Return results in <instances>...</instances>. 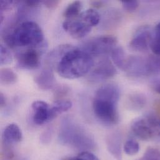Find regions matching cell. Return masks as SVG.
I'll return each mask as SVG.
<instances>
[{
    "label": "cell",
    "instance_id": "cell-13",
    "mask_svg": "<svg viewBox=\"0 0 160 160\" xmlns=\"http://www.w3.org/2000/svg\"><path fill=\"white\" fill-rule=\"evenodd\" d=\"M34 80L38 86L44 90H50L56 85V79L53 69L48 67H45Z\"/></svg>",
    "mask_w": 160,
    "mask_h": 160
},
{
    "label": "cell",
    "instance_id": "cell-16",
    "mask_svg": "<svg viewBox=\"0 0 160 160\" xmlns=\"http://www.w3.org/2000/svg\"><path fill=\"white\" fill-rule=\"evenodd\" d=\"M107 147L110 153L117 160H122L121 141L118 135H112L107 139Z\"/></svg>",
    "mask_w": 160,
    "mask_h": 160
},
{
    "label": "cell",
    "instance_id": "cell-31",
    "mask_svg": "<svg viewBox=\"0 0 160 160\" xmlns=\"http://www.w3.org/2000/svg\"><path fill=\"white\" fill-rule=\"evenodd\" d=\"M153 38L160 41V22L157 24V26L155 28Z\"/></svg>",
    "mask_w": 160,
    "mask_h": 160
},
{
    "label": "cell",
    "instance_id": "cell-18",
    "mask_svg": "<svg viewBox=\"0 0 160 160\" xmlns=\"http://www.w3.org/2000/svg\"><path fill=\"white\" fill-rule=\"evenodd\" d=\"M147 63L148 76L160 74V56L154 55L147 58Z\"/></svg>",
    "mask_w": 160,
    "mask_h": 160
},
{
    "label": "cell",
    "instance_id": "cell-19",
    "mask_svg": "<svg viewBox=\"0 0 160 160\" xmlns=\"http://www.w3.org/2000/svg\"><path fill=\"white\" fill-rule=\"evenodd\" d=\"M82 3L79 1H74L66 8L64 12V16L66 19L74 18L80 14Z\"/></svg>",
    "mask_w": 160,
    "mask_h": 160
},
{
    "label": "cell",
    "instance_id": "cell-2",
    "mask_svg": "<svg viewBox=\"0 0 160 160\" xmlns=\"http://www.w3.org/2000/svg\"><path fill=\"white\" fill-rule=\"evenodd\" d=\"M95 64L93 58L83 49L74 48L63 57L56 70L61 77L75 79L87 74Z\"/></svg>",
    "mask_w": 160,
    "mask_h": 160
},
{
    "label": "cell",
    "instance_id": "cell-23",
    "mask_svg": "<svg viewBox=\"0 0 160 160\" xmlns=\"http://www.w3.org/2000/svg\"><path fill=\"white\" fill-rule=\"evenodd\" d=\"M138 160H160V151L155 148H149Z\"/></svg>",
    "mask_w": 160,
    "mask_h": 160
},
{
    "label": "cell",
    "instance_id": "cell-1",
    "mask_svg": "<svg viewBox=\"0 0 160 160\" xmlns=\"http://www.w3.org/2000/svg\"><path fill=\"white\" fill-rule=\"evenodd\" d=\"M120 89L115 83H107L100 87L93 100V110L95 117L107 125H116L119 121L118 103Z\"/></svg>",
    "mask_w": 160,
    "mask_h": 160
},
{
    "label": "cell",
    "instance_id": "cell-5",
    "mask_svg": "<svg viewBox=\"0 0 160 160\" xmlns=\"http://www.w3.org/2000/svg\"><path fill=\"white\" fill-rule=\"evenodd\" d=\"M60 137L65 143L80 149H91L94 146V142L89 135L69 121H66L62 125Z\"/></svg>",
    "mask_w": 160,
    "mask_h": 160
},
{
    "label": "cell",
    "instance_id": "cell-33",
    "mask_svg": "<svg viewBox=\"0 0 160 160\" xmlns=\"http://www.w3.org/2000/svg\"><path fill=\"white\" fill-rule=\"evenodd\" d=\"M153 89L157 93L160 94V82H157L155 84H154Z\"/></svg>",
    "mask_w": 160,
    "mask_h": 160
},
{
    "label": "cell",
    "instance_id": "cell-25",
    "mask_svg": "<svg viewBox=\"0 0 160 160\" xmlns=\"http://www.w3.org/2000/svg\"><path fill=\"white\" fill-rule=\"evenodd\" d=\"M74 160H99L98 158L92 153L84 151L79 153L78 157H76Z\"/></svg>",
    "mask_w": 160,
    "mask_h": 160
},
{
    "label": "cell",
    "instance_id": "cell-12",
    "mask_svg": "<svg viewBox=\"0 0 160 160\" xmlns=\"http://www.w3.org/2000/svg\"><path fill=\"white\" fill-rule=\"evenodd\" d=\"M75 47L69 44H63L58 46L52 49L46 57L45 64L46 67L51 69H56L58 64L63 58V57L69 51Z\"/></svg>",
    "mask_w": 160,
    "mask_h": 160
},
{
    "label": "cell",
    "instance_id": "cell-8",
    "mask_svg": "<svg viewBox=\"0 0 160 160\" xmlns=\"http://www.w3.org/2000/svg\"><path fill=\"white\" fill-rule=\"evenodd\" d=\"M89 78L93 82L108 79L117 74V70L111 61L107 57H103L98 63L93 66Z\"/></svg>",
    "mask_w": 160,
    "mask_h": 160
},
{
    "label": "cell",
    "instance_id": "cell-28",
    "mask_svg": "<svg viewBox=\"0 0 160 160\" xmlns=\"http://www.w3.org/2000/svg\"><path fill=\"white\" fill-rule=\"evenodd\" d=\"M44 5L49 9H55L59 4L60 3V1L58 0H52V1H44L43 2Z\"/></svg>",
    "mask_w": 160,
    "mask_h": 160
},
{
    "label": "cell",
    "instance_id": "cell-6",
    "mask_svg": "<svg viewBox=\"0 0 160 160\" xmlns=\"http://www.w3.org/2000/svg\"><path fill=\"white\" fill-rule=\"evenodd\" d=\"M131 128L137 137L143 140H149L156 135L160 137V120L152 114L135 119Z\"/></svg>",
    "mask_w": 160,
    "mask_h": 160
},
{
    "label": "cell",
    "instance_id": "cell-24",
    "mask_svg": "<svg viewBox=\"0 0 160 160\" xmlns=\"http://www.w3.org/2000/svg\"><path fill=\"white\" fill-rule=\"evenodd\" d=\"M122 4L124 9L128 12L135 11L139 6L138 1H122Z\"/></svg>",
    "mask_w": 160,
    "mask_h": 160
},
{
    "label": "cell",
    "instance_id": "cell-15",
    "mask_svg": "<svg viewBox=\"0 0 160 160\" xmlns=\"http://www.w3.org/2000/svg\"><path fill=\"white\" fill-rule=\"evenodd\" d=\"M72 103L68 100H58L50 107V120L55 119L60 114L71 108Z\"/></svg>",
    "mask_w": 160,
    "mask_h": 160
},
{
    "label": "cell",
    "instance_id": "cell-35",
    "mask_svg": "<svg viewBox=\"0 0 160 160\" xmlns=\"http://www.w3.org/2000/svg\"><path fill=\"white\" fill-rule=\"evenodd\" d=\"M64 160H74V158H66Z\"/></svg>",
    "mask_w": 160,
    "mask_h": 160
},
{
    "label": "cell",
    "instance_id": "cell-29",
    "mask_svg": "<svg viewBox=\"0 0 160 160\" xmlns=\"http://www.w3.org/2000/svg\"><path fill=\"white\" fill-rule=\"evenodd\" d=\"M155 115L160 120V99L157 100L154 103Z\"/></svg>",
    "mask_w": 160,
    "mask_h": 160
},
{
    "label": "cell",
    "instance_id": "cell-9",
    "mask_svg": "<svg viewBox=\"0 0 160 160\" xmlns=\"http://www.w3.org/2000/svg\"><path fill=\"white\" fill-rule=\"evenodd\" d=\"M36 48H29L17 54L16 58L19 68L34 69L39 66L41 63V52Z\"/></svg>",
    "mask_w": 160,
    "mask_h": 160
},
{
    "label": "cell",
    "instance_id": "cell-7",
    "mask_svg": "<svg viewBox=\"0 0 160 160\" xmlns=\"http://www.w3.org/2000/svg\"><path fill=\"white\" fill-rule=\"evenodd\" d=\"M117 39L111 36H103L92 38L87 41L83 48L93 58L103 57L112 51L117 47Z\"/></svg>",
    "mask_w": 160,
    "mask_h": 160
},
{
    "label": "cell",
    "instance_id": "cell-11",
    "mask_svg": "<svg viewBox=\"0 0 160 160\" xmlns=\"http://www.w3.org/2000/svg\"><path fill=\"white\" fill-rule=\"evenodd\" d=\"M33 121L37 125H42L50 122V107L46 102L42 100L35 101L32 103Z\"/></svg>",
    "mask_w": 160,
    "mask_h": 160
},
{
    "label": "cell",
    "instance_id": "cell-26",
    "mask_svg": "<svg viewBox=\"0 0 160 160\" xmlns=\"http://www.w3.org/2000/svg\"><path fill=\"white\" fill-rule=\"evenodd\" d=\"M69 89L66 86H59L55 90V97L57 98H61L63 96L68 94Z\"/></svg>",
    "mask_w": 160,
    "mask_h": 160
},
{
    "label": "cell",
    "instance_id": "cell-10",
    "mask_svg": "<svg viewBox=\"0 0 160 160\" xmlns=\"http://www.w3.org/2000/svg\"><path fill=\"white\" fill-rule=\"evenodd\" d=\"M153 34L147 27L140 28L130 42V48L137 52H146L150 48Z\"/></svg>",
    "mask_w": 160,
    "mask_h": 160
},
{
    "label": "cell",
    "instance_id": "cell-34",
    "mask_svg": "<svg viewBox=\"0 0 160 160\" xmlns=\"http://www.w3.org/2000/svg\"><path fill=\"white\" fill-rule=\"evenodd\" d=\"M92 5L94 7H100L103 4V2L102 1H93L92 3Z\"/></svg>",
    "mask_w": 160,
    "mask_h": 160
},
{
    "label": "cell",
    "instance_id": "cell-21",
    "mask_svg": "<svg viewBox=\"0 0 160 160\" xmlns=\"http://www.w3.org/2000/svg\"><path fill=\"white\" fill-rule=\"evenodd\" d=\"M123 149L127 155L133 156L138 153L140 145L135 140L129 139L125 143Z\"/></svg>",
    "mask_w": 160,
    "mask_h": 160
},
{
    "label": "cell",
    "instance_id": "cell-20",
    "mask_svg": "<svg viewBox=\"0 0 160 160\" xmlns=\"http://www.w3.org/2000/svg\"><path fill=\"white\" fill-rule=\"evenodd\" d=\"M1 82L4 85H11L16 82L18 78L16 74L10 69L2 68L0 72Z\"/></svg>",
    "mask_w": 160,
    "mask_h": 160
},
{
    "label": "cell",
    "instance_id": "cell-17",
    "mask_svg": "<svg viewBox=\"0 0 160 160\" xmlns=\"http://www.w3.org/2000/svg\"><path fill=\"white\" fill-rule=\"evenodd\" d=\"M111 56L114 64L120 69L124 70L127 58L121 47H116L111 52Z\"/></svg>",
    "mask_w": 160,
    "mask_h": 160
},
{
    "label": "cell",
    "instance_id": "cell-32",
    "mask_svg": "<svg viewBox=\"0 0 160 160\" xmlns=\"http://www.w3.org/2000/svg\"><path fill=\"white\" fill-rule=\"evenodd\" d=\"M6 104V99L4 95L2 93H0V106L1 108L5 107Z\"/></svg>",
    "mask_w": 160,
    "mask_h": 160
},
{
    "label": "cell",
    "instance_id": "cell-27",
    "mask_svg": "<svg viewBox=\"0 0 160 160\" xmlns=\"http://www.w3.org/2000/svg\"><path fill=\"white\" fill-rule=\"evenodd\" d=\"M12 4H13V1H1L0 8H1V12L10 9L12 7Z\"/></svg>",
    "mask_w": 160,
    "mask_h": 160
},
{
    "label": "cell",
    "instance_id": "cell-4",
    "mask_svg": "<svg viewBox=\"0 0 160 160\" xmlns=\"http://www.w3.org/2000/svg\"><path fill=\"white\" fill-rule=\"evenodd\" d=\"M100 14L93 8L88 9L72 19H66L62 27L65 31L75 39H81L91 31L93 27L100 21Z\"/></svg>",
    "mask_w": 160,
    "mask_h": 160
},
{
    "label": "cell",
    "instance_id": "cell-30",
    "mask_svg": "<svg viewBox=\"0 0 160 160\" xmlns=\"http://www.w3.org/2000/svg\"><path fill=\"white\" fill-rule=\"evenodd\" d=\"M24 2L25 5H26L27 6L32 8V7H36V6H38L41 3V1L32 0V1H25Z\"/></svg>",
    "mask_w": 160,
    "mask_h": 160
},
{
    "label": "cell",
    "instance_id": "cell-14",
    "mask_svg": "<svg viewBox=\"0 0 160 160\" xmlns=\"http://www.w3.org/2000/svg\"><path fill=\"white\" fill-rule=\"evenodd\" d=\"M22 134L19 127L15 123L9 124L2 133L3 144L10 145L21 141Z\"/></svg>",
    "mask_w": 160,
    "mask_h": 160
},
{
    "label": "cell",
    "instance_id": "cell-3",
    "mask_svg": "<svg viewBox=\"0 0 160 160\" xmlns=\"http://www.w3.org/2000/svg\"><path fill=\"white\" fill-rule=\"evenodd\" d=\"M3 39L6 44L11 48H29L38 47L43 42L44 38L40 26L36 22L27 21L6 32L3 35Z\"/></svg>",
    "mask_w": 160,
    "mask_h": 160
},
{
    "label": "cell",
    "instance_id": "cell-22",
    "mask_svg": "<svg viewBox=\"0 0 160 160\" xmlns=\"http://www.w3.org/2000/svg\"><path fill=\"white\" fill-rule=\"evenodd\" d=\"M0 63L1 66L9 64L12 62V57L10 51L2 44L0 47Z\"/></svg>",
    "mask_w": 160,
    "mask_h": 160
}]
</instances>
